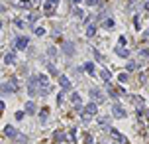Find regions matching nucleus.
I'll return each mask as SVG.
<instances>
[{"label":"nucleus","mask_w":149,"mask_h":144,"mask_svg":"<svg viewBox=\"0 0 149 144\" xmlns=\"http://www.w3.org/2000/svg\"><path fill=\"white\" fill-rule=\"evenodd\" d=\"M28 91H30V95H32V97L39 95V91H41V81H39V75L30 77V81H28Z\"/></svg>","instance_id":"obj_1"},{"label":"nucleus","mask_w":149,"mask_h":144,"mask_svg":"<svg viewBox=\"0 0 149 144\" xmlns=\"http://www.w3.org/2000/svg\"><path fill=\"white\" fill-rule=\"evenodd\" d=\"M112 115H114L116 119H124V117H126V111H124V107H122L120 103H114V105H112Z\"/></svg>","instance_id":"obj_5"},{"label":"nucleus","mask_w":149,"mask_h":144,"mask_svg":"<svg viewBox=\"0 0 149 144\" xmlns=\"http://www.w3.org/2000/svg\"><path fill=\"white\" fill-rule=\"evenodd\" d=\"M26 112H30V115L35 112V105H33L32 101H28V103H26Z\"/></svg>","instance_id":"obj_17"},{"label":"nucleus","mask_w":149,"mask_h":144,"mask_svg":"<svg viewBox=\"0 0 149 144\" xmlns=\"http://www.w3.org/2000/svg\"><path fill=\"white\" fill-rule=\"evenodd\" d=\"M63 51H65V56H67V57H73L74 44H73V42H63Z\"/></svg>","instance_id":"obj_8"},{"label":"nucleus","mask_w":149,"mask_h":144,"mask_svg":"<svg viewBox=\"0 0 149 144\" xmlns=\"http://www.w3.org/2000/svg\"><path fill=\"white\" fill-rule=\"evenodd\" d=\"M141 56H143V57H149V49H143V51H141Z\"/></svg>","instance_id":"obj_34"},{"label":"nucleus","mask_w":149,"mask_h":144,"mask_svg":"<svg viewBox=\"0 0 149 144\" xmlns=\"http://www.w3.org/2000/svg\"><path fill=\"white\" fill-rule=\"evenodd\" d=\"M114 26H116V22H114V18H106V22H104V28H106V30H112Z\"/></svg>","instance_id":"obj_18"},{"label":"nucleus","mask_w":149,"mask_h":144,"mask_svg":"<svg viewBox=\"0 0 149 144\" xmlns=\"http://www.w3.org/2000/svg\"><path fill=\"white\" fill-rule=\"evenodd\" d=\"M57 4H59V0H47V2H45V6H43L45 14H53L55 8H57Z\"/></svg>","instance_id":"obj_7"},{"label":"nucleus","mask_w":149,"mask_h":144,"mask_svg":"<svg viewBox=\"0 0 149 144\" xmlns=\"http://www.w3.org/2000/svg\"><path fill=\"white\" fill-rule=\"evenodd\" d=\"M128 71H133V69H135V67H137V63H135V61H128Z\"/></svg>","instance_id":"obj_24"},{"label":"nucleus","mask_w":149,"mask_h":144,"mask_svg":"<svg viewBox=\"0 0 149 144\" xmlns=\"http://www.w3.org/2000/svg\"><path fill=\"white\" fill-rule=\"evenodd\" d=\"M47 69H49V73L57 75V69H55V65H53V63H47Z\"/></svg>","instance_id":"obj_25"},{"label":"nucleus","mask_w":149,"mask_h":144,"mask_svg":"<svg viewBox=\"0 0 149 144\" xmlns=\"http://www.w3.org/2000/svg\"><path fill=\"white\" fill-rule=\"evenodd\" d=\"M24 115H26L24 111H18V112H16V121H22V119H24Z\"/></svg>","instance_id":"obj_26"},{"label":"nucleus","mask_w":149,"mask_h":144,"mask_svg":"<svg viewBox=\"0 0 149 144\" xmlns=\"http://www.w3.org/2000/svg\"><path fill=\"white\" fill-rule=\"evenodd\" d=\"M71 101H73L74 105H81V95L79 93H71Z\"/></svg>","instance_id":"obj_21"},{"label":"nucleus","mask_w":149,"mask_h":144,"mask_svg":"<svg viewBox=\"0 0 149 144\" xmlns=\"http://www.w3.org/2000/svg\"><path fill=\"white\" fill-rule=\"evenodd\" d=\"M20 6H22V8H26V10H30V8L33 6V0H32V2H30V0H22Z\"/></svg>","instance_id":"obj_19"},{"label":"nucleus","mask_w":149,"mask_h":144,"mask_svg":"<svg viewBox=\"0 0 149 144\" xmlns=\"http://www.w3.org/2000/svg\"><path fill=\"white\" fill-rule=\"evenodd\" d=\"M73 2H74V4H81V0H73Z\"/></svg>","instance_id":"obj_35"},{"label":"nucleus","mask_w":149,"mask_h":144,"mask_svg":"<svg viewBox=\"0 0 149 144\" xmlns=\"http://www.w3.org/2000/svg\"><path fill=\"white\" fill-rule=\"evenodd\" d=\"M90 97H92V99H96V103H104V101H106V97H104V93H102V91H100V89H90Z\"/></svg>","instance_id":"obj_6"},{"label":"nucleus","mask_w":149,"mask_h":144,"mask_svg":"<svg viewBox=\"0 0 149 144\" xmlns=\"http://www.w3.org/2000/svg\"><path fill=\"white\" fill-rule=\"evenodd\" d=\"M96 34V26L94 24H88V28H86V38H92Z\"/></svg>","instance_id":"obj_14"},{"label":"nucleus","mask_w":149,"mask_h":144,"mask_svg":"<svg viewBox=\"0 0 149 144\" xmlns=\"http://www.w3.org/2000/svg\"><path fill=\"white\" fill-rule=\"evenodd\" d=\"M92 53H94V57H96V59H98V61H100V59H102V56H100V53H98V51H96V49H92Z\"/></svg>","instance_id":"obj_33"},{"label":"nucleus","mask_w":149,"mask_h":144,"mask_svg":"<svg viewBox=\"0 0 149 144\" xmlns=\"http://www.w3.org/2000/svg\"><path fill=\"white\" fill-rule=\"evenodd\" d=\"M133 26H135V30H139V28H141V26H139V18H137V16L133 18Z\"/></svg>","instance_id":"obj_28"},{"label":"nucleus","mask_w":149,"mask_h":144,"mask_svg":"<svg viewBox=\"0 0 149 144\" xmlns=\"http://www.w3.org/2000/svg\"><path fill=\"white\" fill-rule=\"evenodd\" d=\"M118 81H120V83H126V81H128V73H120V75H118Z\"/></svg>","instance_id":"obj_23"},{"label":"nucleus","mask_w":149,"mask_h":144,"mask_svg":"<svg viewBox=\"0 0 149 144\" xmlns=\"http://www.w3.org/2000/svg\"><path fill=\"white\" fill-rule=\"evenodd\" d=\"M96 112H98V107H96V103H88L85 107V111H83V122H90L92 117H96Z\"/></svg>","instance_id":"obj_2"},{"label":"nucleus","mask_w":149,"mask_h":144,"mask_svg":"<svg viewBox=\"0 0 149 144\" xmlns=\"http://www.w3.org/2000/svg\"><path fill=\"white\" fill-rule=\"evenodd\" d=\"M141 40H143V42H149V30L143 34V36H141Z\"/></svg>","instance_id":"obj_31"},{"label":"nucleus","mask_w":149,"mask_h":144,"mask_svg":"<svg viewBox=\"0 0 149 144\" xmlns=\"http://www.w3.org/2000/svg\"><path fill=\"white\" fill-rule=\"evenodd\" d=\"M47 53H49L51 59H55V57H57V49H55V47H49V49H47Z\"/></svg>","instance_id":"obj_22"},{"label":"nucleus","mask_w":149,"mask_h":144,"mask_svg":"<svg viewBox=\"0 0 149 144\" xmlns=\"http://www.w3.org/2000/svg\"><path fill=\"white\" fill-rule=\"evenodd\" d=\"M108 130H110V134H112V136H114L116 140H120V142H124V144H128V140H126V136H124V134H120V132L116 130V128H108Z\"/></svg>","instance_id":"obj_11"},{"label":"nucleus","mask_w":149,"mask_h":144,"mask_svg":"<svg viewBox=\"0 0 149 144\" xmlns=\"http://www.w3.org/2000/svg\"><path fill=\"white\" fill-rule=\"evenodd\" d=\"M116 56H120V57H129V49L128 47H124V45H116Z\"/></svg>","instance_id":"obj_10"},{"label":"nucleus","mask_w":149,"mask_h":144,"mask_svg":"<svg viewBox=\"0 0 149 144\" xmlns=\"http://www.w3.org/2000/svg\"><path fill=\"white\" fill-rule=\"evenodd\" d=\"M47 115H49V109H47V107H45V109H41V112H39V121H41V124L47 121Z\"/></svg>","instance_id":"obj_16"},{"label":"nucleus","mask_w":149,"mask_h":144,"mask_svg":"<svg viewBox=\"0 0 149 144\" xmlns=\"http://www.w3.org/2000/svg\"><path fill=\"white\" fill-rule=\"evenodd\" d=\"M85 71L88 73V75H94V63H92V61L85 63Z\"/></svg>","instance_id":"obj_15"},{"label":"nucleus","mask_w":149,"mask_h":144,"mask_svg":"<svg viewBox=\"0 0 149 144\" xmlns=\"http://www.w3.org/2000/svg\"><path fill=\"white\" fill-rule=\"evenodd\" d=\"M118 45H126V36H120V40H118Z\"/></svg>","instance_id":"obj_27"},{"label":"nucleus","mask_w":149,"mask_h":144,"mask_svg":"<svg viewBox=\"0 0 149 144\" xmlns=\"http://www.w3.org/2000/svg\"><path fill=\"white\" fill-rule=\"evenodd\" d=\"M18 91V81L14 83V81H10V83H4L2 85V95H10V93H16Z\"/></svg>","instance_id":"obj_4"},{"label":"nucleus","mask_w":149,"mask_h":144,"mask_svg":"<svg viewBox=\"0 0 149 144\" xmlns=\"http://www.w3.org/2000/svg\"><path fill=\"white\" fill-rule=\"evenodd\" d=\"M98 0H86V6H96Z\"/></svg>","instance_id":"obj_32"},{"label":"nucleus","mask_w":149,"mask_h":144,"mask_svg":"<svg viewBox=\"0 0 149 144\" xmlns=\"http://www.w3.org/2000/svg\"><path fill=\"white\" fill-rule=\"evenodd\" d=\"M98 122H100L102 126H106V124H108V117H102V119H100V121H98Z\"/></svg>","instance_id":"obj_30"},{"label":"nucleus","mask_w":149,"mask_h":144,"mask_svg":"<svg viewBox=\"0 0 149 144\" xmlns=\"http://www.w3.org/2000/svg\"><path fill=\"white\" fill-rule=\"evenodd\" d=\"M14 59H16V51H8V53L4 56V63H6V65H12Z\"/></svg>","instance_id":"obj_12"},{"label":"nucleus","mask_w":149,"mask_h":144,"mask_svg":"<svg viewBox=\"0 0 149 144\" xmlns=\"http://www.w3.org/2000/svg\"><path fill=\"white\" fill-rule=\"evenodd\" d=\"M33 2H39V0H33Z\"/></svg>","instance_id":"obj_36"},{"label":"nucleus","mask_w":149,"mask_h":144,"mask_svg":"<svg viewBox=\"0 0 149 144\" xmlns=\"http://www.w3.org/2000/svg\"><path fill=\"white\" fill-rule=\"evenodd\" d=\"M100 77L104 79V83L110 81V71H108V69H102V71H100Z\"/></svg>","instance_id":"obj_20"},{"label":"nucleus","mask_w":149,"mask_h":144,"mask_svg":"<svg viewBox=\"0 0 149 144\" xmlns=\"http://www.w3.org/2000/svg\"><path fill=\"white\" fill-rule=\"evenodd\" d=\"M4 134H6L8 138H16V136H18V130H14V126H10V124H8V126L4 128Z\"/></svg>","instance_id":"obj_13"},{"label":"nucleus","mask_w":149,"mask_h":144,"mask_svg":"<svg viewBox=\"0 0 149 144\" xmlns=\"http://www.w3.org/2000/svg\"><path fill=\"white\" fill-rule=\"evenodd\" d=\"M28 44H30V38H28V36H20V38L14 40V47H16L18 51H24V49L28 47Z\"/></svg>","instance_id":"obj_3"},{"label":"nucleus","mask_w":149,"mask_h":144,"mask_svg":"<svg viewBox=\"0 0 149 144\" xmlns=\"http://www.w3.org/2000/svg\"><path fill=\"white\" fill-rule=\"evenodd\" d=\"M43 34H45L43 28H35V36H43Z\"/></svg>","instance_id":"obj_29"},{"label":"nucleus","mask_w":149,"mask_h":144,"mask_svg":"<svg viewBox=\"0 0 149 144\" xmlns=\"http://www.w3.org/2000/svg\"><path fill=\"white\" fill-rule=\"evenodd\" d=\"M147 115H149V112H147Z\"/></svg>","instance_id":"obj_37"},{"label":"nucleus","mask_w":149,"mask_h":144,"mask_svg":"<svg viewBox=\"0 0 149 144\" xmlns=\"http://www.w3.org/2000/svg\"><path fill=\"white\" fill-rule=\"evenodd\" d=\"M59 85H61V89H63L65 93H67V91H71V81L65 77V75H59Z\"/></svg>","instance_id":"obj_9"}]
</instances>
